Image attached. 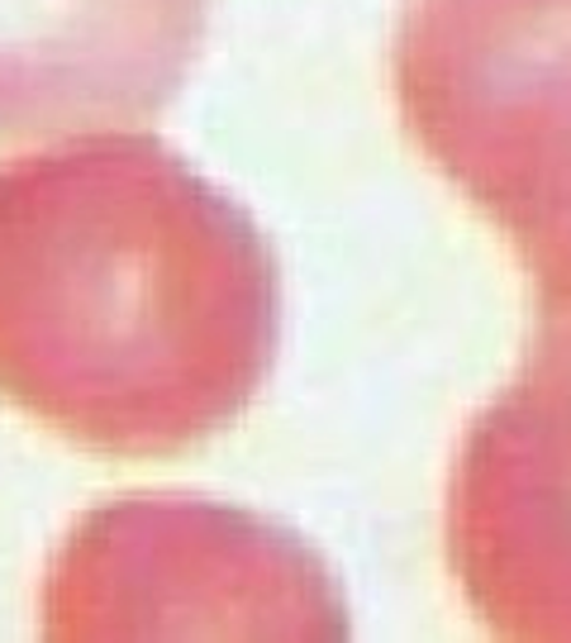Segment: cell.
I'll use <instances>...</instances> for the list:
<instances>
[{
  "instance_id": "obj_2",
  "label": "cell",
  "mask_w": 571,
  "mask_h": 643,
  "mask_svg": "<svg viewBox=\"0 0 571 643\" xmlns=\"http://www.w3.org/2000/svg\"><path fill=\"white\" fill-rule=\"evenodd\" d=\"M462 543L495 614L538 634H571V339L477 439Z\"/></svg>"
},
{
  "instance_id": "obj_1",
  "label": "cell",
  "mask_w": 571,
  "mask_h": 643,
  "mask_svg": "<svg viewBox=\"0 0 571 643\" xmlns=\"http://www.w3.org/2000/svg\"><path fill=\"white\" fill-rule=\"evenodd\" d=\"M424 114L443 157L571 300V0H438Z\"/></svg>"
}]
</instances>
